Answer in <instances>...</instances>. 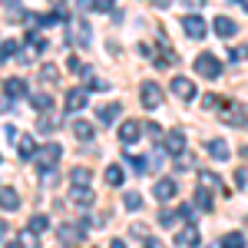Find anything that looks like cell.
<instances>
[{
  "mask_svg": "<svg viewBox=\"0 0 248 248\" xmlns=\"http://www.w3.org/2000/svg\"><path fill=\"white\" fill-rule=\"evenodd\" d=\"M146 133L153 136V139H159V136H162V126H155V123H149V126H146Z\"/></svg>",
  "mask_w": 248,
  "mask_h": 248,
  "instance_id": "cell-40",
  "label": "cell"
},
{
  "mask_svg": "<svg viewBox=\"0 0 248 248\" xmlns=\"http://www.w3.org/2000/svg\"><path fill=\"white\" fill-rule=\"evenodd\" d=\"M57 66H50V63H46V66H40V83H57Z\"/></svg>",
  "mask_w": 248,
  "mask_h": 248,
  "instance_id": "cell-35",
  "label": "cell"
},
{
  "mask_svg": "<svg viewBox=\"0 0 248 248\" xmlns=\"http://www.w3.org/2000/svg\"><path fill=\"white\" fill-rule=\"evenodd\" d=\"M86 90H93V93H106V90H109V83H106V79H90V86H86Z\"/></svg>",
  "mask_w": 248,
  "mask_h": 248,
  "instance_id": "cell-38",
  "label": "cell"
},
{
  "mask_svg": "<svg viewBox=\"0 0 248 248\" xmlns=\"http://www.w3.org/2000/svg\"><path fill=\"white\" fill-rule=\"evenodd\" d=\"M53 129H57V119H53V116H40V119H37V133L50 136Z\"/></svg>",
  "mask_w": 248,
  "mask_h": 248,
  "instance_id": "cell-30",
  "label": "cell"
},
{
  "mask_svg": "<svg viewBox=\"0 0 248 248\" xmlns=\"http://www.w3.org/2000/svg\"><path fill=\"white\" fill-rule=\"evenodd\" d=\"M175 245H182V248H195L199 245V225L195 222H186L182 229H175Z\"/></svg>",
  "mask_w": 248,
  "mask_h": 248,
  "instance_id": "cell-4",
  "label": "cell"
},
{
  "mask_svg": "<svg viewBox=\"0 0 248 248\" xmlns=\"http://www.w3.org/2000/svg\"><path fill=\"white\" fill-rule=\"evenodd\" d=\"M222 245L225 248H245V235L242 232H229V235H222Z\"/></svg>",
  "mask_w": 248,
  "mask_h": 248,
  "instance_id": "cell-28",
  "label": "cell"
},
{
  "mask_svg": "<svg viewBox=\"0 0 248 248\" xmlns=\"http://www.w3.org/2000/svg\"><path fill=\"white\" fill-rule=\"evenodd\" d=\"M162 146H166V153H172V155L186 153V133H182V129H169L166 139H162Z\"/></svg>",
  "mask_w": 248,
  "mask_h": 248,
  "instance_id": "cell-12",
  "label": "cell"
},
{
  "mask_svg": "<svg viewBox=\"0 0 248 248\" xmlns=\"http://www.w3.org/2000/svg\"><path fill=\"white\" fill-rule=\"evenodd\" d=\"M0 209H7V212L20 209V192L10 189V186H0Z\"/></svg>",
  "mask_w": 248,
  "mask_h": 248,
  "instance_id": "cell-16",
  "label": "cell"
},
{
  "mask_svg": "<svg viewBox=\"0 0 248 248\" xmlns=\"http://www.w3.org/2000/svg\"><path fill=\"white\" fill-rule=\"evenodd\" d=\"M139 133H142V126H139L136 119H126V123L119 126V142H123V146H136V142H139Z\"/></svg>",
  "mask_w": 248,
  "mask_h": 248,
  "instance_id": "cell-9",
  "label": "cell"
},
{
  "mask_svg": "<svg viewBox=\"0 0 248 248\" xmlns=\"http://www.w3.org/2000/svg\"><path fill=\"white\" fill-rule=\"evenodd\" d=\"M70 202L79 205V209H90V205L96 202V192L90 189V186H77V182H70Z\"/></svg>",
  "mask_w": 248,
  "mask_h": 248,
  "instance_id": "cell-3",
  "label": "cell"
},
{
  "mask_svg": "<svg viewBox=\"0 0 248 248\" xmlns=\"http://www.w3.org/2000/svg\"><path fill=\"white\" fill-rule=\"evenodd\" d=\"M123 205H126L129 212L142 209V195H139V192H123Z\"/></svg>",
  "mask_w": 248,
  "mask_h": 248,
  "instance_id": "cell-29",
  "label": "cell"
},
{
  "mask_svg": "<svg viewBox=\"0 0 248 248\" xmlns=\"http://www.w3.org/2000/svg\"><path fill=\"white\" fill-rule=\"evenodd\" d=\"M195 73L205 77V79H218L222 77V63L212 57V53H199V57H195Z\"/></svg>",
  "mask_w": 248,
  "mask_h": 248,
  "instance_id": "cell-1",
  "label": "cell"
},
{
  "mask_svg": "<svg viewBox=\"0 0 248 248\" xmlns=\"http://www.w3.org/2000/svg\"><path fill=\"white\" fill-rule=\"evenodd\" d=\"M17 3H20V0H7V7H10V10H17Z\"/></svg>",
  "mask_w": 248,
  "mask_h": 248,
  "instance_id": "cell-43",
  "label": "cell"
},
{
  "mask_svg": "<svg viewBox=\"0 0 248 248\" xmlns=\"http://www.w3.org/2000/svg\"><path fill=\"white\" fill-rule=\"evenodd\" d=\"M129 166H133V172L146 175V172H149V159H142V155H129Z\"/></svg>",
  "mask_w": 248,
  "mask_h": 248,
  "instance_id": "cell-34",
  "label": "cell"
},
{
  "mask_svg": "<svg viewBox=\"0 0 248 248\" xmlns=\"http://www.w3.org/2000/svg\"><path fill=\"white\" fill-rule=\"evenodd\" d=\"M50 3H53V7H63V0H50Z\"/></svg>",
  "mask_w": 248,
  "mask_h": 248,
  "instance_id": "cell-45",
  "label": "cell"
},
{
  "mask_svg": "<svg viewBox=\"0 0 248 248\" xmlns=\"http://www.w3.org/2000/svg\"><path fill=\"white\" fill-rule=\"evenodd\" d=\"M70 126H73V136H77V139H83V142H90V139H93V123H86V119H73V123H70Z\"/></svg>",
  "mask_w": 248,
  "mask_h": 248,
  "instance_id": "cell-19",
  "label": "cell"
},
{
  "mask_svg": "<svg viewBox=\"0 0 248 248\" xmlns=\"http://www.w3.org/2000/svg\"><path fill=\"white\" fill-rule=\"evenodd\" d=\"M30 103H33L37 113H50V109H53V96H50V93H33V96H30Z\"/></svg>",
  "mask_w": 248,
  "mask_h": 248,
  "instance_id": "cell-23",
  "label": "cell"
},
{
  "mask_svg": "<svg viewBox=\"0 0 248 248\" xmlns=\"http://www.w3.org/2000/svg\"><path fill=\"white\" fill-rule=\"evenodd\" d=\"M212 30H215V37L232 40L235 33H238V23H235L232 17H215V20H212Z\"/></svg>",
  "mask_w": 248,
  "mask_h": 248,
  "instance_id": "cell-10",
  "label": "cell"
},
{
  "mask_svg": "<svg viewBox=\"0 0 248 248\" xmlns=\"http://www.w3.org/2000/svg\"><path fill=\"white\" fill-rule=\"evenodd\" d=\"M86 106V86H73L70 93H66V109L70 113H79Z\"/></svg>",
  "mask_w": 248,
  "mask_h": 248,
  "instance_id": "cell-15",
  "label": "cell"
},
{
  "mask_svg": "<svg viewBox=\"0 0 248 248\" xmlns=\"http://www.w3.org/2000/svg\"><path fill=\"white\" fill-rule=\"evenodd\" d=\"M205 149H209V155H212V159H218V162L229 159V142H225V139H209Z\"/></svg>",
  "mask_w": 248,
  "mask_h": 248,
  "instance_id": "cell-17",
  "label": "cell"
},
{
  "mask_svg": "<svg viewBox=\"0 0 248 248\" xmlns=\"http://www.w3.org/2000/svg\"><path fill=\"white\" fill-rule=\"evenodd\" d=\"M17 149H20V159H33L37 155V142H33V136H20L17 139Z\"/></svg>",
  "mask_w": 248,
  "mask_h": 248,
  "instance_id": "cell-20",
  "label": "cell"
},
{
  "mask_svg": "<svg viewBox=\"0 0 248 248\" xmlns=\"http://www.w3.org/2000/svg\"><path fill=\"white\" fill-rule=\"evenodd\" d=\"M103 179H106V186H123V169L119 166H106Z\"/></svg>",
  "mask_w": 248,
  "mask_h": 248,
  "instance_id": "cell-27",
  "label": "cell"
},
{
  "mask_svg": "<svg viewBox=\"0 0 248 248\" xmlns=\"http://www.w3.org/2000/svg\"><path fill=\"white\" fill-rule=\"evenodd\" d=\"M116 7V0H93V10H99V14H109Z\"/></svg>",
  "mask_w": 248,
  "mask_h": 248,
  "instance_id": "cell-37",
  "label": "cell"
},
{
  "mask_svg": "<svg viewBox=\"0 0 248 248\" xmlns=\"http://www.w3.org/2000/svg\"><path fill=\"white\" fill-rule=\"evenodd\" d=\"M172 86V93L179 96V99H182V103H189V99H195V83H192L189 77H175L169 83Z\"/></svg>",
  "mask_w": 248,
  "mask_h": 248,
  "instance_id": "cell-7",
  "label": "cell"
},
{
  "mask_svg": "<svg viewBox=\"0 0 248 248\" xmlns=\"http://www.w3.org/2000/svg\"><path fill=\"white\" fill-rule=\"evenodd\" d=\"M90 179H93V172L86 169V166H77L73 175H70V182H77V186H90Z\"/></svg>",
  "mask_w": 248,
  "mask_h": 248,
  "instance_id": "cell-26",
  "label": "cell"
},
{
  "mask_svg": "<svg viewBox=\"0 0 248 248\" xmlns=\"http://www.w3.org/2000/svg\"><path fill=\"white\" fill-rule=\"evenodd\" d=\"M20 53V40H3L0 43V63H10Z\"/></svg>",
  "mask_w": 248,
  "mask_h": 248,
  "instance_id": "cell-22",
  "label": "cell"
},
{
  "mask_svg": "<svg viewBox=\"0 0 248 248\" xmlns=\"http://www.w3.org/2000/svg\"><path fill=\"white\" fill-rule=\"evenodd\" d=\"M195 205H199V209H205V212H212V195L205 192V186L195 192Z\"/></svg>",
  "mask_w": 248,
  "mask_h": 248,
  "instance_id": "cell-32",
  "label": "cell"
},
{
  "mask_svg": "<svg viewBox=\"0 0 248 248\" xmlns=\"http://www.w3.org/2000/svg\"><path fill=\"white\" fill-rule=\"evenodd\" d=\"M238 3H242V10H248V0H238Z\"/></svg>",
  "mask_w": 248,
  "mask_h": 248,
  "instance_id": "cell-46",
  "label": "cell"
},
{
  "mask_svg": "<svg viewBox=\"0 0 248 248\" xmlns=\"http://www.w3.org/2000/svg\"><path fill=\"white\" fill-rule=\"evenodd\" d=\"M3 90H7L10 99H23V96H27V83H23L20 77H10L7 83H3Z\"/></svg>",
  "mask_w": 248,
  "mask_h": 248,
  "instance_id": "cell-18",
  "label": "cell"
},
{
  "mask_svg": "<svg viewBox=\"0 0 248 248\" xmlns=\"http://www.w3.org/2000/svg\"><path fill=\"white\" fill-rule=\"evenodd\" d=\"M153 195L159 199V202H172V199L179 195V186H175L172 179H159V182H155V189H153Z\"/></svg>",
  "mask_w": 248,
  "mask_h": 248,
  "instance_id": "cell-14",
  "label": "cell"
},
{
  "mask_svg": "<svg viewBox=\"0 0 248 248\" xmlns=\"http://www.w3.org/2000/svg\"><path fill=\"white\" fill-rule=\"evenodd\" d=\"M40 232L37 229H23L20 232V238H17V245H27V248H37L40 245V238H37Z\"/></svg>",
  "mask_w": 248,
  "mask_h": 248,
  "instance_id": "cell-25",
  "label": "cell"
},
{
  "mask_svg": "<svg viewBox=\"0 0 248 248\" xmlns=\"http://www.w3.org/2000/svg\"><path fill=\"white\" fill-rule=\"evenodd\" d=\"M60 155H63L60 142H46L43 149H37V155H33V159H37V166H40V169H53V166L60 162Z\"/></svg>",
  "mask_w": 248,
  "mask_h": 248,
  "instance_id": "cell-2",
  "label": "cell"
},
{
  "mask_svg": "<svg viewBox=\"0 0 248 248\" xmlns=\"http://www.w3.org/2000/svg\"><path fill=\"white\" fill-rule=\"evenodd\" d=\"M119 113H123V106H119V103H109V106H103V109H99V126H113Z\"/></svg>",
  "mask_w": 248,
  "mask_h": 248,
  "instance_id": "cell-21",
  "label": "cell"
},
{
  "mask_svg": "<svg viewBox=\"0 0 248 248\" xmlns=\"http://www.w3.org/2000/svg\"><path fill=\"white\" fill-rule=\"evenodd\" d=\"M179 215H182V218H192L195 209H192V205H179ZM192 222H195V218H192Z\"/></svg>",
  "mask_w": 248,
  "mask_h": 248,
  "instance_id": "cell-41",
  "label": "cell"
},
{
  "mask_svg": "<svg viewBox=\"0 0 248 248\" xmlns=\"http://www.w3.org/2000/svg\"><path fill=\"white\" fill-rule=\"evenodd\" d=\"M199 182H202L205 189H218V192H225V186H222V179H218L215 172H199Z\"/></svg>",
  "mask_w": 248,
  "mask_h": 248,
  "instance_id": "cell-24",
  "label": "cell"
},
{
  "mask_svg": "<svg viewBox=\"0 0 248 248\" xmlns=\"http://www.w3.org/2000/svg\"><path fill=\"white\" fill-rule=\"evenodd\" d=\"M57 235H60L63 245H73V242H83V238H86V229H83V225H73V222H66V225H60V229H57Z\"/></svg>",
  "mask_w": 248,
  "mask_h": 248,
  "instance_id": "cell-6",
  "label": "cell"
},
{
  "mask_svg": "<svg viewBox=\"0 0 248 248\" xmlns=\"http://www.w3.org/2000/svg\"><path fill=\"white\" fill-rule=\"evenodd\" d=\"M175 218H179V212H172V209L159 212V225H162V229H175Z\"/></svg>",
  "mask_w": 248,
  "mask_h": 248,
  "instance_id": "cell-31",
  "label": "cell"
},
{
  "mask_svg": "<svg viewBox=\"0 0 248 248\" xmlns=\"http://www.w3.org/2000/svg\"><path fill=\"white\" fill-rule=\"evenodd\" d=\"M30 229H37V232L50 229V218H46V215H33V218H30Z\"/></svg>",
  "mask_w": 248,
  "mask_h": 248,
  "instance_id": "cell-36",
  "label": "cell"
},
{
  "mask_svg": "<svg viewBox=\"0 0 248 248\" xmlns=\"http://www.w3.org/2000/svg\"><path fill=\"white\" fill-rule=\"evenodd\" d=\"M70 40H77L79 46H90V43H93L90 23H86V20H70Z\"/></svg>",
  "mask_w": 248,
  "mask_h": 248,
  "instance_id": "cell-8",
  "label": "cell"
},
{
  "mask_svg": "<svg viewBox=\"0 0 248 248\" xmlns=\"http://www.w3.org/2000/svg\"><path fill=\"white\" fill-rule=\"evenodd\" d=\"M153 3H155V7H169L172 0H153Z\"/></svg>",
  "mask_w": 248,
  "mask_h": 248,
  "instance_id": "cell-42",
  "label": "cell"
},
{
  "mask_svg": "<svg viewBox=\"0 0 248 248\" xmlns=\"http://www.w3.org/2000/svg\"><path fill=\"white\" fill-rule=\"evenodd\" d=\"M222 119L232 123V126H248V106H245V103H232Z\"/></svg>",
  "mask_w": 248,
  "mask_h": 248,
  "instance_id": "cell-13",
  "label": "cell"
},
{
  "mask_svg": "<svg viewBox=\"0 0 248 248\" xmlns=\"http://www.w3.org/2000/svg\"><path fill=\"white\" fill-rule=\"evenodd\" d=\"M155 63H159V66H172V63H175V53L169 50V43H166V40H162V53H159Z\"/></svg>",
  "mask_w": 248,
  "mask_h": 248,
  "instance_id": "cell-33",
  "label": "cell"
},
{
  "mask_svg": "<svg viewBox=\"0 0 248 248\" xmlns=\"http://www.w3.org/2000/svg\"><path fill=\"white\" fill-rule=\"evenodd\" d=\"M182 30H186V37H192V40H202L205 33H209L205 20H202V17H195V14H189V17H182Z\"/></svg>",
  "mask_w": 248,
  "mask_h": 248,
  "instance_id": "cell-5",
  "label": "cell"
},
{
  "mask_svg": "<svg viewBox=\"0 0 248 248\" xmlns=\"http://www.w3.org/2000/svg\"><path fill=\"white\" fill-rule=\"evenodd\" d=\"M142 106H146V109H159V106H162V90H159V86H155V83H142Z\"/></svg>",
  "mask_w": 248,
  "mask_h": 248,
  "instance_id": "cell-11",
  "label": "cell"
},
{
  "mask_svg": "<svg viewBox=\"0 0 248 248\" xmlns=\"http://www.w3.org/2000/svg\"><path fill=\"white\" fill-rule=\"evenodd\" d=\"M175 169H179V172L192 169V155H182V159H179V155H175Z\"/></svg>",
  "mask_w": 248,
  "mask_h": 248,
  "instance_id": "cell-39",
  "label": "cell"
},
{
  "mask_svg": "<svg viewBox=\"0 0 248 248\" xmlns=\"http://www.w3.org/2000/svg\"><path fill=\"white\" fill-rule=\"evenodd\" d=\"M3 232H7V222H3V218H0V235H3Z\"/></svg>",
  "mask_w": 248,
  "mask_h": 248,
  "instance_id": "cell-44",
  "label": "cell"
}]
</instances>
